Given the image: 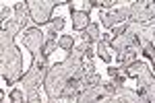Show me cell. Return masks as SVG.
Segmentation results:
<instances>
[{"label":"cell","instance_id":"obj_1","mask_svg":"<svg viewBox=\"0 0 155 103\" xmlns=\"http://www.w3.org/2000/svg\"><path fill=\"white\" fill-rule=\"evenodd\" d=\"M71 82V72L68 68L64 66V62H56L52 64L46 72V79H44V91L48 95V101L50 103H58L60 97H62V91L64 87Z\"/></svg>","mask_w":155,"mask_h":103},{"label":"cell","instance_id":"obj_2","mask_svg":"<svg viewBox=\"0 0 155 103\" xmlns=\"http://www.w3.org/2000/svg\"><path fill=\"white\" fill-rule=\"evenodd\" d=\"M0 70L6 87H12L17 80L23 79V60H21V50L17 46L0 47Z\"/></svg>","mask_w":155,"mask_h":103},{"label":"cell","instance_id":"obj_3","mask_svg":"<svg viewBox=\"0 0 155 103\" xmlns=\"http://www.w3.org/2000/svg\"><path fill=\"white\" fill-rule=\"evenodd\" d=\"M27 2V8H29V14H31V21L41 27L46 23H52V11L56 6H62V4H72L71 0H25Z\"/></svg>","mask_w":155,"mask_h":103},{"label":"cell","instance_id":"obj_4","mask_svg":"<svg viewBox=\"0 0 155 103\" xmlns=\"http://www.w3.org/2000/svg\"><path fill=\"white\" fill-rule=\"evenodd\" d=\"M50 66H52V64H50V60L46 56H39L35 62H31L29 70L25 72L23 79H21V82H23V91L25 93L37 91V87L44 85V79H46V72H48Z\"/></svg>","mask_w":155,"mask_h":103},{"label":"cell","instance_id":"obj_5","mask_svg":"<svg viewBox=\"0 0 155 103\" xmlns=\"http://www.w3.org/2000/svg\"><path fill=\"white\" fill-rule=\"evenodd\" d=\"M130 21L137 25H149L155 19V0H139L130 2Z\"/></svg>","mask_w":155,"mask_h":103},{"label":"cell","instance_id":"obj_6","mask_svg":"<svg viewBox=\"0 0 155 103\" xmlns=\"http://www.w3.org/2000/svg\"><path fill=\"white\" fill-rule=\"evenodd\" d=\"M23 46L31 52V62H35L37 58L44 54L46 35L41 33L39 27H27V29L23 31Z\"/></svg>","mask_w":155,"mask_h":103},{"label":"cell","instance_id":"obj_7","mask_svg":"<svg viewBox=\"0 0 155 103\" xmlns=\"http://www.w3.org/2000/svg\"><path fill=\"white\" fill-rule=\"evenodd\" d=\"M134 43H139V39H137V35L132 33V31H128L126 29V33L120 35V37H114L112 39V43H110V50H114L116 54H124L128 47H132Z\"/></svg>","mask_w":155,"mask_h":103},{"label":"cell","instance_id":"obj_8","mask_svg":"<svg viewBox=\"0 0 155 103\" xmlns=\"http://www.w3.org/2000/svg\"><path fill=\"white\" fill-rule=\"evenodd\" d=\"M128 25V31L137 35L139 41H153L155 39V23L149 25H137V23H126Z\"/></svg>","mask_w":155,"mask_h":103},{"label":"cell","instance_id":"obj_9","mask_svg":"<svg viewBox=\"0 0 155 103\" xmlns=\"http://www.w3.org/2000/svg\"><path fill=\"white\" fill-rule=\"evenodd\" d=\"M89 14L91 12L87 11H77V8H72L71 6V19H72V29H77V31H85L87 27H89Z\"/></svg>","mask_w":155,"mask_h":103},{"label":"cell","instance_id":"obj_10","mask_svg":"<svg viewBox=\"0 0 155 103\" xmlns=\"http://www.w3.org/2000/svg\"><path fill=\"white\" fill-rule=\"evenodd\" d=\"M116 97H118L122 103H147L139 95V91H134V89H128V87H120L118 91H116Z\"/></svg>","mask_w":155,"mask_h":103},{"label":"cell","instance_id":"obj_11","mask_svg":"<svg viewBox=\"0 0 155 103\" xmlns=\"http://www.w3.org/2000/svg\"><path fill=\"white\" fill-rule=\"evenodd\" d=\"M101 87H85L81 89L79 97H77V103H93L97 99H101Z\"/></svg>","mask_w":155,"mask_h":103},{"label":"cell","instance_id":"obj_12","mask_svg":"<svg viewBox=\"0 0 155 103\" xmlns=\"http://www.w3.org/2000/svg\"><path fill=\"white\" fill-rule=\"evenodd\" d=\"M99 21H101V25H104L106 29H114V27H118V25L124 23V21H122V17H120L116 11H110V12H104V11H101Z\"/></svg>","mask_w":155,"mask_h":103},{"label":"cell","instance_id":"obj_13","mask_svg":"<svg viewBox=\"0 0 155 103\" xmlns=\"http://www.w3.org/2000/svg\"><path fill=\"white\" fill-rule=\"evenodd\" d=\"M15 21L21 25V27H27V23L31 21V14H29V8H27V2H17L15 4Z\"/></svg>","mask_w":155,"mask_h":103},{"label":"cell","instance_id":"obj_14","mask_svg":"<svg viewBox=\"0 0 155 103\" xmlns=\"http://www.w3.org/2000/svg\"><path fill=\"white\" fill-rule=\"evenodd\" d=\"M81 37H83V43H87V46H93V43H97L99 41V27H97L95 23H91L85 31H81Z\"/></svg>","mask_w":155,"mask_h":103},{"label":"cell","instance_id":"obj_15","mask_svg":"<svg viewBox=\"0 0 155 103\" xmlns=\"http://www.w3.org/2000/svg\"><path fill=\"white\" fill-rule=\"evenodd\" d=\"M58 47V39H56V33L52 31V29H48V33H46V46H44V54L41 56L50 58V54L54 52Z\"/></svg>","mask_w":155,"mask_h":103},{"label":"cell","instance_id":"obj_16","mask_svg":"<svg viewBox=\"0 0 155 103\" xmlns=\"http://www.w3.org/2000/svg\"><path fill=\"white\" fill-rule=\"evenodd\" d=\"M139 95H141L147 103H155V82L141 87V89H139Z\"/></svg>","mask_w":155,"mask_h":103},{"label":"cell","instance_id":"obj_17","mask_svg":"<svg viewBox=\"0 0 155 103\" xmlns=\"http://www.w3.org/2000/svg\"><path fill=\"white\" fill-rule=\"evenodd\" d=\"M58 47H60V50H64L66 54H68V52H72V50L77 47L74 37H72V35H62V37H58Z\"/></svg>","mask_w":155,"mask_h":103},{"label":"cell","instance_id":"obj_18","mask_svg":"<svg viewBox=\"0 0 155 103\" xmlns=\"http://www.w3.org/2000/svg\"><path fill=\"white\" fill-rule=\"evenodd\" d=\"M81 85H83V89L85 87H101V85H104V79L95 72V74H91V76H85V79L81 80Z\"/></svg>","mask_w":155,"mask_h":103},{"label":"cell","instance_id":"obj_19","mask_svg":"<svg viewBox=\"0 0 155 103\" xmlns=\"http://www.w3.org/2000/svg\"><path fill=\"white\" fill-rule=\"evenodd\" d=\"M11 103H27V93L23 89H12L11 91Z\"/></svg>","mask_w":155,"mask_h":103},{"label":"cell","instance_id":"obj_20","mask_svg":"<svg viewBox=\"0 0 155 103\" xmlns=\"http://www.w3.org/2000/svg\"><path fill=\"white\" fill-rule=\"evenodd\" d=\"M8 46H15V35L6 33L2 29V33H0V47H8Z\"/></svg>","mask_w":155,"mask_h":103},{"label":"cell","instance_id":"obj_21","mask_svg":"<svg viewBox=\"0 0 155 103\" xmlns=\"http://www.w3.org/2000/svg\"><path fill=\"white\" fill-rule=\"evenodd\" d=\"M2 29H4L6 33H11V35H17V33H19V31H21V29H23V27H21V25L17 23V21H6Z\"/></svg>","mask_w":155,"mask_h":103},{"label":"cell","instance_id":"obj_22","mask_svg":"<svg viewBox=\"0 0 155 103\" xmlns=\"http://www.w3.org/2000/svg\"><path fill=\"white\" fill-rule=\"evenodd\" d=\"M62 27H64V19H62V17H56V19H52V23H50V29H52L54 33L62 31Z\"/></svg>","mask_w":155,"mask_h":103},{"label":"cell","instance_id":"obj_23","mask_svg":"<svg viewBox=\"0 0 155 103\" xmlns=\"http://www.w3.org/2000/svg\"><path fill=\"white\" fill-rule=\"evenodd\" d=\"M83 70L87 76H91V74H95V64H93V60H87L83 64Z\"/></svg>","mask_w":155,"mask_h":103},{"label":"cell","instance_id":"obj_24","mask_svg":"<svg viewBox=\"0 0 155 103\" xmlns=\"http://www.w3.org/2000/svg\"><path fill=\"white\" fill-rule=\"evenodd\" d=\"M27 103H44V101H41L37 91H31V93H27Z\"/></svg>","mask_w":155,"mask_h":103},{"label":"cell","instance_id":"obj_25","mask_svg":"<svg viewBox=\"0 0 155 103\" xmlns=\"http://www.w3.org/2000/svg\"><path fill=\"white\" fill-rule=\"evenodd\" d=\"M126 29H128V25H126V23H122V25H118V27H114L112 35H114V37H120V35H124V33H126Z\"/></svg>","mask_w":155,"mask_h":103},{"label":"cell","instance_id":"obj_26","mask_svg":"<svg viewBox=\"0 0 155 103\" xmlns=\"http://www.w3.org/2000/svg\"><path fill=\"white\" fill-rule=\"evenodd\" d=\"M112 82H114V87H116V89H120V87H124V85H126V76H124V74H120V76H116V79H112Z\"/></svg>","mask_w":155,"mask_h":103},{"label":"cell","instance_id":"obj_27","mask_svg":"<svg viewBox=\"0 0 155 103\" xmlns=\"http://www.w3.org/2000/svg\"><path fill=\"white\" fill-rule=\"evenodd\" d=\"M107 74H110L112 79H116V76L122 74V72H120V68H116V66H107Z\"/></svg>","mask_w":155,"mask_h":103},{"label":"cell","instance_id":"obj_28","mask_svg":"<svg viewBox=\"0 0 155 103\" xmlns=\"http://www.w3.org/2000/svg\"><path fill=\"white\" fill-rule=\"evenodd\" d=\"M8 14H11V8H8V6H6V4H2V17H0V19H2V21H4V23H6V21H8Z\"/></svg>","mask_w":155,"mask_h":103},{"label":"cell","instance_id":"obj_29","mask_svg":"<svg viewBox=\"0 0 155 103\" xmlns=\"http://www.w3.org/2000/svg\"><path fill=\"white\" fill-rule=\"evenodd\" d=\"M93 103H112V97H101V99H97Z\"/></svg>","mask_w":155,"mask_h":103},{"label":"cell","instance_id":"obj_30","mask_svg":"<svg viewBox=\"0 0 155 103\" xmlns=\"http://www.w3.org/2000/svg\"><path fill=\"white\" fill-rule=\"evenodd\" d=\"M151 62H153V70H155V56H153V58H151Z\"/></svg>","mask_w":155,"mask_h":103}]
</instances>
